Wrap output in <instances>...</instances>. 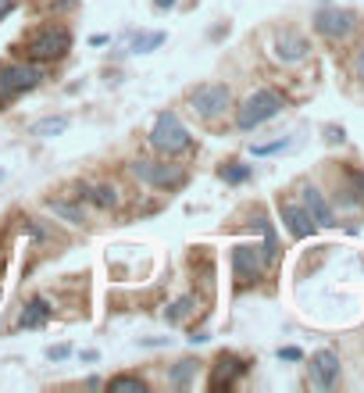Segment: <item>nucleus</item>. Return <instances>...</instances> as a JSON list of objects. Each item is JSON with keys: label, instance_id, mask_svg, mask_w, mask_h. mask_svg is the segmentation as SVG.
I'll return each instance as SVG.
<instances>
[{"label": "nucleus", "instance_id": "obj_1", "mask_svg": "<svg viewBox=\"0 0 364 393\" xmlns=\"http://www.w3.org/2000/svg\"><path fill=\"white\" fill-rule=\"evenodd\" d=\"M68 50H72V33H68L65 25H40L22 43L25 61H36V65L61 61V57H68Z\"/></svg>", "mask_w": 364, "mask_h": 393}, {"label": "nucleus", "instance_id": "obj_2", "mask_svg": "<svg viewBox=\"0 0 364 393\" xmlns=\"http://www.w3.org/2000/svg\"><path fill=\"white\" fill-rule=\"evenodd\" d=\"M282 107H286V97L279 94V89H271V86L254 89V94L236 107V129L250 133V129H257V126L271 122L275 114H282Z\"/></svg>", "mask_w": 364, "mask_h": 393}, {"label": "nucleus", "instance_id": "obj_3", "mask_svg": "<svg viewBox=\"0 0 364 393\" xmlns=\"http://www.w3.org/2000/svg\"><path fill=\"white\" fill-rule=\"evenodd\" d=\"M150 147L165 158H179L193 147V136H190L186 126H182V118L175 111H161L154 118V126H150Z\"/></svg>", "mask_w": 364, "mask_h": 393}, {"label": "nucleus", "instance_id": "obj_4", "mask_svg": "<svg viewBox=\"0 0 364 393\" xmlns=\"http://www.w3.org/2000/svg\"><path fill=\"white\" fill-rule=\"evenodd\" d=\"M43 82V68L36 61H11L0 65V107L18 101L22 94H33V89Z\"/></svg>", "mask_w": 364, "mask_h": 393}, {"label": "nucleus", "instance_id": "obj_5", "mask_svg": "<svg viewBox=\"0 0 364 393\" xmlns=\"http://www.w3.org/2000/svg\"><path fill=\"white\" fill-rule=\"evenodd\" d=\"M129 172L139 179V183H146V186H154V190H182L186 186V168L182 165H172L168 158L165 161H150V158H136L132 165H129Z\"/></svg>", "mask_w": 364, "mask_h": 393}, {"label": "nucleus", "instance_id": "obj_6", "mask_svg": "<svg viewBox=\"0 0 364 393\" xmlns=\"http://www.w3.org/2000/svg\"><path fill=\"white\" fill-rule=\"evenodd\" d=\"M190 107L204 122H215V118H222L232 107V89L225 82H204L190 94Z\"/></svg>", "mask_w": 364, "mask_h": 393}, {"label": "nucleus", "instance_id": "obj_7", "mask_svg": "<svg viewBox=\"0 0 364 393\" xmlns=\"http://www.w3.org/2000/svg\"><path fill=\"white\" fill-rule=\"evenodd\" d=\"M264 251L261 247H254V244H239V247H232V279H236V286L239 290H247V286H254L261 276H264Z\"/></svg>", "mask_w": 364, "mask_h": 393}, {"label": "nucleus", "instance_id": "obj_8", "mask_svg": "<svg viewBox=\"0 0 364 393\" xmlns=\"http://www.w3.org/2000/svg\"><path fill=\"white\" fill-rule=\"evenodd\" d=\"M314 29H318V36H325V40H347L357 29V15L347 11V8H321L314 15Z\"/></svg>", "mask_w": 364, "mask_h": 393}, {"label": "nucleus", "instance_id": "obj_9", "mask_svg": "<svg viewBox=\"0 0 364 393\" xmlns=\"http://www.w3.org/2000/svg\"><path fill=\"white\" fill-rule=\"evenodd\" d=\"M243 372H247V361L232 350H222L215 357V365H211V376H207V390H229Z\"/></svg>", "mask_w": 364, "mask_h": 393}, {"label": "nucleus", "instance_id": "obj_10", "mask_svg": "<svg viewBox=\"0 0 364 393\" xmlns=\"http://www.w3.org/2000/svg\"><path fill=\"white\" fill-rule=\"evenodd\" d=\"M308 372H311V383L318 390H332V386L340 383V357L332 354V350H318V354H311Z\"/></svg>", "mask_w": 364, "mask_h": 393}, {"label": "nucleus", "instance_id": "obj_11", "mask_svg": "<svg viewBox=\"0 0 364 393\" xmlns=\"http://www.w3.org/2000/svg\"><path fill=\"white\" fill-rule=\"evenodd\" d=\"M279 215H282V222H286V229H289L293 239H308V236L318 229V225L311 222V215H308V207H303V204L279 200Z\"/></svg>", "mask_w": 364, "mask_h": 393}, {"label": "nucleus", "instance_id": "obj_12", "mask_svg": "<svg viewBox=\"0 0 364 393\" xmlns=\"http://www.w3.org/2000/svg\"><path fill=\"white\" fill-rule=\"evenodd\" d=\"M308 54H311L308 36L293 33V29H282V33L275 36V57H279L282 65H296V61H303Z\"/></svg>", "mask_w": 364, "mask_h": 393}, {"label": "nucleus", "instance_id": "obj_13", "mask_svg": "<svg viewBox=\"0 0 364 393\" xmlns=\"http://www.w3.org/2000/svg\"><path fill=\"white\" fill-rule=\"evenodd\" d=\"M303 207H308V215L318 229H332L336 225V215H332V207L325 200V193L318 186H303Z\"/></svg>", "mask_w": 364, "mask_h": 393}, {"label": "nucleus", "instance_id": "obj_14", "mask_svg": "<svg viewBox=\"0 0 364 393\" xmlns=\"http://www.w3.org/2000/svg\"><path fill=\"white\" fill-rule=\"evenodd\" d=\"M50 315H54L50 300H47V297H33V300H29V304L22 308L18 325H22V329H40V325H47V322H50Z\"/></svg>", "mask_w": 364, "mask_h": 393}, {"label": "nucleus", "instance_id": "obj_15", "mask_svg": "<svg viewBox=\"0 0 364 393\" xmlns=\"http://www.w3.org/2000/svg\"><path fill=\"white\" fill-rule=\"evenodd\" d=\"M68 129V114H47L40 118V122L29 126V136H40V140H54Z\"/></svg>", "mask_w": 364, "mask_h": 393}, {"label": "nucleus", "instance_id": "obj_16", "mask_svg": "<svg viewBox=\"0 0 364 393\" xmlns=\"http://www.w3.org/2000/svg\"><path fill=\"white\" fill-rule=\"evenodd\" d=\"M86 200H89V204H97L100 211H111V207H118V204H121V190H118L114 183H100V186H89Z\"/></svg>", "mask_w": 364, "mask_h": 393}, {"label": "nucleus", "instance_id": "obj_17", "mask_svg": "<svg viewBox=\"0 0 364 393\" xmlns=\"http://www.w3.org/2000/svg\"><path fill=\"white\" fill-rule=\"evenodd\" d=\"M197 369H200V361H193V357H182L179 365L168 372V386H175V390H186V386L193 383Z\"/></svg>", "mask_w": 364, "mask_h": 393}, {"label": "nucleus", "instance_id": "obj_18", "mask_svg": "<svg viewBox=\"0 0 364 393\" xmlns=\"http://www.w3.org/2000/svg\"><path fill=\"white\" fill-rule=\"evenodd\" d=\"M107 393H146V379H139V376H111L107 383Z\"/></svg>", "mask_w": 364, "mask_h": 393}, {"label": "nucleus", "instance_id": "obj_19", "mask_svg": "<svg viewBox=\"0 0 364 393\" xmlns=\"http://www.w3.org/2000/svg\"><path fill=\"white\" fill-rule=\"evenodd\" d=\"M193 311H197V297H193V293H186V297H179L175 304L165 311V318H168V325H179V322H186Z\"/></svg>", "mask_w": 364, "mask_h": 393}, {"label": "nucleus", "instance_id": "obj_20", "mask_svg": "<svg viewBox=\"0 0 364 393\" xmlns=\"http://www.w3.org/2000/svg\"><path fill=\"white\" fill-rule=\"evenodd\" d=\"M47 207L54 211V215H61L65 222H72V225H82V222H86L82 207H75V204H68V200H47Z\"/></svg>", "mask_w": 364, "mask_h": 393}, {"label": "nucleus", "instance_id": "obj_21", "mask_svg": "<svg viewBox=\"0 0 364 393\" xmlns=\"http://www.w3.org/2000/svg\"><path fill=\"white\" fill-rule=\"evenodd\" d=\"M218 175L225 179L229 186H239V183H247L250 179V165H239V161H229V165H222L218 168Z\"/></svg>", "mask_w": 364, "mask_h": 393}, {"label": "nucleus", "instance_id": "obj_22", "mask_svg": "<svg viewBox=\"0 0 364 393\" xmlns=\"http://www.w3.org/2000/svg\"><path fill=\"white\" fill-rule=\"evenodd\" d=\"M165 43V33H136L132 36V54H150Z\"/></svg>", "mask_w": 364, "mask_h": 393}, {"label": "nucleus", "instance_id": "obj_23", "mask_svg": "<svg viewBox=\"0 0 364 393\" xmlns=\"http://www.w3.org/2000/svg\"><path fill=\"white\" fill-rule=\"evenodd\" d=\"M347 193H350L354 204L364 207V172H361V168H350V172H347Z\"/></svg>", "mask_w": 364, "mask_h": 393}, {"label": "nucleus", "instance_id": "obj_24", "mask_svg": "<svg viewBox=\"0 0 364 393\" xmlns=\"http://www.w3.org/2000/svg\"><path fill=\"white\" fill-rule=\"evenodd\" d=\"M289 147V140H275V143H257L254 147V154L257 158H264V154H279V150H286Z\"/></svg>", "mask_w": 364, "mask_h": 393}, {"label": "nucleus", "instance_id": "obj_25", "mask_svg": "<svg viewBox=\"0 0 364 393\" xmlns=\"http://www.w3.org/2000/svg\"><path fill=\"white\" fill-rule=\"evenodd\" d=\"M72 354V347L68 343H57V347H47V361H65Z\"/></svg>", "mask_w": 364, "mask_h": 393}, {"label": "nucleus", "instance_id": "obj_26", "mask_svg": "<svg viewBox=\"0 0 364 393\" xmlns=\"http://www.w3.org/2000/svg\"><path fill=\"white\" fill-rule=\"evenodd\" d=\"M279 357L282 361H303V350L300 347H279Z\"/></svg>", "mask_w": 364, "mask_h": 393}, {"label": "nucleus", "instance_id": "obj_27", "mask_svg": "<svg viewBox=\"0 0 364 393\" xmlns=\"http://www.w3.org/2000/svg\"><path fill=\"white\" fill-rule=\"evenodd\" d=\"M172 340L168 336H150V340H139V347H168Z\"/></svg>", "mask_w": 364, "mask_h": 393}, {"label": "nucleus", "instance_id": "obj_28", "mask_svg": "<svg viewBox=\"0 0 364 393\" xmlns=\"http://www.w3.org/2000/svg\"><path fill=\"white\" fill-rule=\"evenodd\" d=\"M15 8H18V0H0V22H4Z\"/></svg>", "mask_w": 364, "mask_h": 393}, {"label": "nucleus", "instance_id": "obj_29", "mask_svg": "<svg viewBox=\"0 0 364 393\" xmlns=\"http://www.w3.org/2000/svg\"><path fill=\"white\" fill-rule=\"evenodd\" d=\"M354 72H357V79L364 82V47L357 50V61H354Z\"/></svg>", "mask_w": 364, "mask_h": 393}, {"label": "nucleus", "instance_id": "obj_30", "mask_svg": "<svg viewBox=\"0 0 364 393\" xmlns=\"http://www.w3.org/2000/svg\"><path fill=\"white\" fill-rule=\"evenodd\" d=\"M82 361H86V365H93V361H100V354L97 350H82Z\"/></svg>", "mask_w": 364, "mask_h": 393}, {"label": "nucleus", "instance_id": "obj_31", "mask_svg": "<svg viewBox=\"0 0 364 393\" xmlns=\"http://www.w3.org/2000/svg\"><path fill=\"white\" fill-rule=\"evenodd\" d=\"M328 143H343V129H328Z\"/></svg>", "mask_w": 364, "mask_h": 393}, {"label": "nucleus", "instance_id": "obj_32", "mask_svg": "<svg viewBox=\"0 0 364 393\" xmlns=\"http://www.w3.org/2000/svg\"><path fill=\"white\" fill-rule=\"evenodd\" d=\"M207 340H211L207 332H193V336H190V343H193V347H197V343H207Z\"/></svg>", "mask_w": 364, "mask_h": 393}, {"label": "nucleus", "instance_id": "obj_33", "mask_svg": "<svg viewBox=\"0 0 364 393\" xmlns=\"http://www.w3.org/2000/svg\"><path fill=\"white\" fill-rule=\"evenodd\" d=\"M154 8L158 11H168V8H175V0H154Z\"/></svg>", "mask_w": 364, "mask_h": 393}, {"label": "nucleus", "instance_id": "obj_34", "mask_svg": "<svg viewBox=\"0 0 364 393\" xmlns=\"http://www.w3.org/2000/svg\"><path fill=\"white\" fill-rule=\"evenodd\" d=\"M89 43H93V47H104V43H111V36H89Z\"/></svg>", "mask_w": 364, "mask_h": 393}, {"label": "nucleus", "instance_id": "obj_35", "mask_svg": "<svg viewBox=\"0 0 364 393\" xmlns=\"http://www.w3.org/2000/svg\"><path fill=\"white\" fill-rule=\"evenodd\" d=\"M0 179H4V168H0Z\"/></svg>", "mask_w": 364, "mask_h": 393}]
</instances>
